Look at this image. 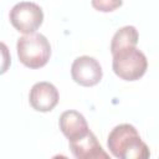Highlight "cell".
<instances>
[{"instance_id": "6da1fadb", "label": "cell", "mask_w": 159, "mask_h": 159, "mask_svg": "<svg viewBox=\"0 0 159 159\" xmlns=\"http://www.w3.org/2000/svg\"><path fill=\"white\" fill-rule=\"evenodd\" d=\"M111 153L119 159H147L150 157L148 145L142 140L135 127L128 123L114 127L107 139Z\"/></svg>"}, {"instance_id": "7a4b0ae2", "label": "cell", "mask_w": 159, "mask_h": 159, "mask_svg": "<svg viewBox=\"0 0 159 159\" xmlns=\"http://www.w3.org/2000/svg\"><path fill=\"white\" fill-rule=\"evenodd\" d=\"M17 56L22 65L29 68L43 67L51 56V45L41 34H29L21 36L16 43Z\"/></svg>"}, {"instance_id": "3957f363", "label": "cell", "mask_w": 159, "mask_h": 159, "mask_svg": "<svg viewBox=\"0 0 159 159\" xmlns=\"http://www.w3.org/2000/svg\"><path fill=\"white\" fill-rule=\"evenodd\" d=\"M112 55V67L119 78L124 81H137L147 72V57L135 46L120 48Z\"/></svg>"}, {"instance_id": "277c9868", "label": "cell", "mask_w": 159, "mask_h": 159, "mask_svg": "<svg viewBox=\"0 0 159 159\" xmlns=\"http://www.w3.org/2000/svg\"><path fill=\"white\" fill-rule=\"evenodd\" d=\"M11 25L22 34H34L43 21L42 9L31 1H21L12 6L10 10Z\"/></svg>"}, {"instance_id": "5b68a950", "label": "cell", "mask_w": 159, "mask_h": 159, "mask_svg": "<svg viewBox=\"0 0 159 159\" xmlns=\"http://www.w3.org/2000/svg\"><path fill=\"white\" fill-rule=\"evenodd\" d=\"M72 80L84 87H92L97 84L103 76L99 62L91 56L77 57L71 66Z\"/></svg>"}, {"instance_id": "8992f818", "label": "cell", "mask_w": 159, "mask_h": 159, "mask_svg": "<svg viewBox=\"0 0 159 159\" xmlns=\"http://www.w3.org/2000/svg\"><path fill=\"white\" fill-rule=\"evenodd\" d=\"M58 91L50 82H37L32 86L29 94L31 107L37 112H50L58 103Z\"/></svg>"}, {"instance_id": "52a82bcc", "label": "cell", "mask_w": 159, "mask_h": 159, "mask_svg": "<svg viewBox=\"0 0 159 159\" xmlns=\"http://www.w3.org/2000/svg\"><path fill=\"white\" fill-rule=\"evenodd\" d=\"M68 143L72 154L77 159H109V154L103 150L102 145L91 130L86 135Z\"/></svg>"}, {"instance_id": "ba28073f", "label": "cell", "mask_w": 159, "mask_h": 159, "mask_svg": "<svg viewBox=\"0 0 159 159\" xmlns=\"http://www.w3.org/2000/svg\"><path fill=\"white\" fill-rule=\"evenodd\" d=\"M60 129L68 142L78 139L89 132L88 124L83 114L77 111H66L60 116Z\"/></svg>"}, {"instance_id": "9c48e42d", "label": "cell", "mask_w": 159, "mask_h": 159, "mask_svg": "<svg viewBox=\"0 0 159 159\" xmlns=\"http://www.w3.org/2000/svg\"><path fill=\"white\" fill-rule=\"evenodd\" d=\"M138 39H139V35L134 26H129V25L124 26L113 35L112 42H111V52L114 53L120 48L137 46Z\"/></svg>"}, {"instance_id": "30bf717a", "label": "cell", "mask_w": 159, "mask_h": 159, "mask_svg": "<svg viewBox=\"0 0 159 159\" xmlns=\"http://www.w3.org/2000/svg\"><path fill=\"white\" fill-rule=\"evenodd\" d=\"M92 6L102 12H111L116 9L120 7L123 4V0H92Z\"/></svg>"}]
</instances>
